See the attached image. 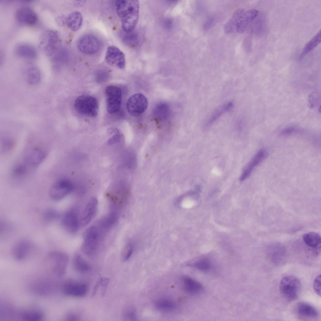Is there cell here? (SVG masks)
<instances>
[{"mask_svg": "<svg viewBox=\"0 0 321 321\" xmlns=\"http://www.w3.org/2000/svg\"><path fill=\"white\" fill-rule=\"evenodd\" d=\"M116 6L117 13L121 22L124 31L128 32L133 30L139 18V1L118 0L116 1Z\"/></svg>", "mask_w": 321, "mask_h": 321, "instance_id": "obj_1", "label": "cell"}, {"mask_svg": "<svg viewBox=\"0 0 321 321\" xmlns=\"http://www.w3.org/2000/svg\"><path fill=\"white\" fill-rule=\"evenodd\" d=\"M258 14V11L255 9L248 10L242 8L238 9L225 24L224 32L227 34L244 32L250 23L255 18Z\"/></svg>", "mask_w": 321, "mask_h": 321, "instance_id": "obj_2", "label": "cell"}, {"mask_svg": "<svg viewBox=\"0 0 321 321\" xmlns=\"http://www.w3.org/2000/svg\"><path fill=\"white\" fill-rule=\"evenodd\" d=\"M104 235L97 225L92 226L85 232L82 245V252L92 257L95 255L99 249L102 237Z\"/></svg>", "mask_w": 321, "mask_h": 321, "instance_id": "obj_3", "label": "cell"}, {"mask_svg": "<svg viewBox=\"0 0 321 321\" xmlns=\"http://www.w3.org/2000/svg\"><path fill=\"white\" fill-rule=\"evenodd\" d=\"M301 288L300 280L293 276H287L280 281L279 290L281 295L287 301L296 300L299 295Z\"/></svg>", "mask_w": 321, "mask_h": 321, "instance_id": "obj_4", "label": "cell"}, {"mask_svg": "<svg viewBox=\"0 0 321 321\" xmlns=\"http://www.w3.org/2000/svg\"><path fill=\"white\" fill-rule=\"evenodd\" d=\"M98 103L92 96L82 95L78 97L74 104L76 111L79 113L91 117H95L97 114Z\"/></svg>", "mask_w": 321, "mask_h": 321, "instance_id": "obj_5", "label": "cell"}, {"mask_svg": "<svg viewBox=\"0 0 321 321\" xmlns=\"http://www.w3.org/2000/svg\"><path fill=\"white\" fill-rule=\"evenodd\" d=\"M48 258L51 263L52 273L57 277L63 276L66 273L68 263V255L61 251H54L49 254Z\"/></svg>", "mask_w": 321, "mask_h": 321, "instance_id": "obj_6", "label": "cell"}, {"mask_svg": "<svg viewBox=\"0 0 321 321\" xmlns=\"http://www.w3.org/2000/svg\"><path fill=\"white\" fill-rule=\"evenodd\" d=\"M106 97V108L110 114L116 113L120 110L121 103V91L120 88L113 86H107L105 90Z\"/></svg>", "mask_w": 321, "mask_h": 321, "instance_id": "obj_7", "label": "cell"}, {"mask_svg": "<svg viewBox=\"0 0 321 321\" xmlns=\"http://www.w3.org/2000/svg\"><path fill=\"white\" fill-rule=\"evenodd\" d=\"M148 106L147 100L145 96L140 93L135 94L128 99L127 108L129 113L133 116H138L143 113Z\"/></svg>", "mask_w": 321, "mask_h": 321, "instance_id": "obj_8", "label": "cell"}, {"mask_svg": "<svg viewBox=\"0 0 321 321\" xmlns=\"http://www.w3.org/2000/svg\"><path fill=\"white\" fill-rule=\"evenodd\" d=\"M73 189V185L70 181L67 179H61L51 186L49 195L52 199L59 201L71 192Z\"/></svg>", "mask_w": 321, "mask_h": 321, "instance_id": "obj_9", "label": "cell"}, {"mask_svg": "<svg viewBox=\"0 0 321 321\" xmlns=\"http://www.w3.org/2000/svg\"><path fill=\"white\" fill-rule=\"evenodd\" d=\"M62 289L63 293L66 296L81 297L87 294L88 286L84 282L70 280L64 283Z\"/></svg>", "mask_w": 321, "mask_h": 321, "instance_id": "obj_10", "label": "cell"}, {"mask_svg": "<svg viewBox=\"0 0 321 321\" xmlns=\"http://www.w3.org/2000/svg\"><path fill=\"white\" fill-rule=\"evenodd\" d=\"M77 45L79 50L82 53L88 55L94 54L99 50L100 43L98 39L94 35L88 34L80 38Z\"/></svg>", "mask_w": 321, "mask_h": 321, "instance_id": "obj_11", "label": "cell"}, {"mask_svg": "<svg viewBox=\"0 0 321 321\" xmlns=\"http://www.w3.org/2000/svg\"><path fill=\"white\" fill-rule=\"evenodd\" d=\"M80 223L77 211L74 208L69 209L65 212L61 220V225L64 229L67 232L72 234L77 231Z\"/></svg>", "mask_w": 321, "mask_h": 321, "instance_id": "obj_12", "label": "cell"}, {"mask_svg": "<svg viewBox=\"0 0 321 321\" xmlns=\"http://www.w3.org/2000/svg\"><path fill=\"white\" fill-rule=\"evenodd\" d=\"M58 41L59 37L56 33L51 30H47L42 37L40 46L46 55L51 56L56 50V47Z\"/></svg>", "mask_w": 321, "mask_h": 321, "instance_id": "obj_13", "label": "cell"}, {"mask_svg": "<svg viewBox=\"0 0 321 321\" xmlns=\"http://www.w3.org/2000/svg\"><path fill=\"white\" fill-rule=\"evenodd\" d=\"M105 59L109 64L122 69L125 65V59L123 53L118 47L114 46H109L107 50Z\"/></svg>", "mask_w": 321, "mask_h": 321, "instance_id": "obj_14", "label": "cell"}, {"mask_svg": "<svg viewBox=\"0 0 321 321\" xmlns=\"http://www.w3.org/2000/svg\"><path fill=\"white\" fill-rule=\"evenodd\" d=\"M33 249L31 242L26 239L21 240L13 246L12 253L13 257L18 261L24 260L28 257Z\"/></svg>", "mask_w": 321, "mask_h": 321, "instance_id": "obj_15", "label": "cell"}, {"mask_svg": "<svg viewBox=\"0 0 321 321\" xmlns=\"http://www.w3.org/2000/svg\"><path fill=\"white\" fill-rule=\"evenodd\" d=\"M267 155L265 150L261 149L259 150L245 168L240 177V181H243L248 177L254 169L265 159Z\"/></svg>", "mask_w": 321, "mask_h": 321, "instance_id": "obj_16", "label": "cell"}, {"mask_svg": "<svg viewBox=\"0 0 321 321\" xmlns=\"http://www.w3.org/2000/svg\"><path fill=\"white\" fill-rule=\"evenodd\" d=\"M15 18L19 23L28 25L35 24L37 20L35 13L31 8L25 7L18 9L16 12Z\"/></svg>", "mask_w": 321, "mask_h": 321, "instance_id": "obj_17", "label": "cell"}, {"mask_svg": "<svg viewBox=\"0 0 321 321\" xmlns=\"http://www.w3.org/2000/svg\"><path fill=\"white\" fill-rule=\"evenodd\" d=\"M97 205V200L95 197H92L89 201L81 216V225L85 226L91 221L96 213Z\"/></svg>", "mask_w": 321, "mask_h": 321, "instance_id": "obj_18", "label": "cell"}, {"mask_svg": "<svg viewBox=\"0 0 321 321\" xmlns=\"http://www.w3.org/2000/svg\"><path fill=\"white\" fill-rule=\"evenodd\" d=\"M296 312L299 316L304 318H314L318 316L316 309L310 304L301 303L297 306Z\"/></svg>", "mask_w": 321, "mask_h": 321, "instance_id": "obj_19", "label": "cell"}, {"mask_svg": "<svg viewBox=\"0 0 321 321\" xmlns=\"http://www.w3.org/2000/svg\"><path fill=\"white\" fill-rule=\"evenodd\" d=\"M82 21V14L78 11L71 13L65 19V23L68 27L74 31H77L81 27Z\"/></svg>", "mask_w": 321, "mask_h": 321, "instance_id": "obj_20", "label": "cell"}, {"mask_svg": "<svg viewBox=\"0 0 321 321\" xmlns=\"http://www.w3.org/2000/svg\"><path fill=\"white\" fill-rule=\"evenodd\" d=\"M182 281L184 290L189 294L198 293L203 289L202 286L200 283L190 277L185 276L183 277Z\"/></svg>", "mask_w": 321, "mask_h": 321, "instance_id": "obj_21", "label": "cell"}, {"mask_svg": "<svg viewBox=\"0 0 321 321\" xmlns=\"http://www.w3.org/2000/svg\"><path fill=\"white\" fill-rule=\"evenodd\" d=\"M233 106V103L229 102L217 108L206 121L205 126L207 127L211 125L224 113L230 110Z\"/></svg>", "mask_w": 321, "mask_h": 321, "instance_id": "obj_22", "label": "cell"}, {"mask_svg": "<svg viewBox=\"0 0 321 321\" xmlns=\"http://www.w3.org/2000/svg\"><path fill=\"white\" fill-rule=\"evenodd\" d=\"M72 264L74 270L79 273L87 272L91 269L90 264L79 254H76L74 255Z\"/></svg>", "mask_w": 321, "mask_h": 321, "instance_id": "obj_23", "label": "cell"}, {"mask_svg": "<svg viewBox=\"0 0 321 321\" xmlns=\"http://www.w3.org/2000/svg\"><path fill=\"white\" fill-rule=\"evenodd\" d=\"M23 320L28 321H39L44 318V314L42 311L37 309H30L23 311L20 315Z\"/></svg>", "mask_w": 321, "mask_h": 321, "instance_id": "obj_24", "label": "cell"}, {"mask_svg": "<svg viewBox=\"0 0 321 321\" xmlns=\"http://www.w3.org/2000/svg\"><path fill=\"white\" fill-rule=\"evenodd\" d=\"M15 53L18 56L29 59H34L37 55V53L34 48L27 44L18 45L15 50Z\"/></svg>", "mask_w": 321, "mask_h": 321, "instance_id": "obj_25", "label": "cell"}, {"mask_svg": "<svg viewBox=\"0 0 321 321\" xmlns=\"http://www.w3.org/2000/svg\"><path fill=\"white\" fill-rule=\"evenodd\" d=\"M45 154L41 150L35 149L32 150L26 158L28 164L35 166L40 163L45 157Z\"/></svg>", "mask_w": 321, "mask_h": 321, "instance_id": "obj_26", "label": "cell"}, {"mask_svg": "<svg viewBox=\"0 0 321 321\" xmlns=\"http://www.w3.org/2000/svg\"><path fill=\"white\" fill-rule=\"evenodd\" d=\"M303 239L308 246L314 248L320 247L321 237L318 233L314 232H310L304 234L303 236Z\"/></svg>", "mask_w": 321, "mask_h": 321, "instance_id": "obj_27", "label": "cell"}, {"mask_svg": "<svg viewBox=\"0 0 321 321\" xmlns=\"http://www.w3.org/2000/svg\"><path fill=\"white\" fill-rule=\"evenodd\" d=\"M155 306L159 310L164 312H170L176 308L175 303L172 301L167 298H160L157 300Z\"/></svg>", "mask_w": 321, "mask_h": 321, "instance_id": "obj_28", "label": "cell"}, {"mask_svg": "<svg viewBox=\"0 0 321 321\" xmlns=\"http://www.w3.org/2000/svg\"><path fill=\"white\" fill-rule=\"evenodd\" d=\"M321 30L319 31L306 45L304 47L300 57H302L313 50L321 42Z\"/></svg>", "mask_w": 321, "mask_h": 321, "instance_id": "obj_29", "label": "cell"}, {"mask_svg": "<svg viewBox=\"0 0 321 321\" xmlns=\"http://www.w3.org/2000/svg\"><path fill=\"white\" fill-rule=\"evenodd\" d=\"M124 32L122 37L123 42L129 46H133L136 45L138 41L137 33L133 30L128 32Z\"/></svg>", "mask_w": 321, "mask_h": 321, "instance_id": "obj_30", "label": "cell"}, {"mask_svg": "<svg viewBox=\"0 0 321 321\" xmlns=\"http://www.w3.org/2000/svg\"><path fill=\"white\" fill-rule=\"evenodd\" d=\"M122 317L124 321L136 320L137 316L135 308L131 305L125 307L122 311Z\"/></svg>", "mask_w": 321, "mask_h": 321, "instance_id": "obj_31", "label": "cell"}, {"mask_svg": "<svg viewBox=\"0 0 321 321\" xmlns=\"http://www.w3.org/2000/svg\"><path fill=\"white\" fill-rule=\"evenodd\" d=\"M109 279L107 278L100 277L97 281L92 294V296H94L100 287L101 288V294L103 296L104 295L108 286Z\"/></svg>", "mask_w": 321, "mask_h": 321, "instance_id": "obj_32", "label": "cell"}, {"mask_svg": "<svg viewBox=\"0 0 321 321\" xmlns=\"http://www.w3.org/2000/svg\"><path fill=\"white\" fill-rule=\"evenodd\" d=\"M43 219L46 222H50L58 219L60 217L59 213L52 208L47 209L43 214Z\"/></svg>", "mask_w": 321, "mask_h": 321, "instance_id": "obj_33", "label": "cell"}, {"mask_svg": "<svg viewBox=\"0 0 321 321\" xmlns=\"http://www.w3.org/2000/svg\"><path fill=\"white\" fill-rule=\"evenodd\" d=\"M133 250V247L131 244H129L127 245L122 252V260L124 262L128 260L131 256Z\"/></svg>", "mask_w": 321, "mask_h": 321, "instance_id": "obj_34", "label": "cell"}, {"mask_svg": "<svg viewBox=\"0 0 321 321\" xmlns=\"http://www.w3.org/2000/svg\"><path fill=\"white\" fill-rule=\"evenodd\" d=\"M28 77L30 82L35 83L38 81L40 74L39 70L35 67L30 68L28 71Z\"/></svg>", "mask_w": 321, "mask_h": 321, "instance_id": "obj_35", "label": "cell"}, {"mask_svg": "<svg viewBox=\"0 0 321 321\" xmlns=\"http://www.w3.org/2000/svg\"><path fill=\"white\" fill-rule=\"evenodd\" d=\"M211 264L209 260L206 259L199 260L196 262L193 266L197 269L202 271H206L210 267Z\"/></svg>", "mask_w": 321, "mask_h": 321, "instance_id": "obj_36", "label": "cell"}, {"mask_svg": "<svg viewBox=\"0 0 321 321\" xmlns=\"http://www.w3.org/2000/svg\"><path fill=\"white\" fill-rule=\"evenodd\" d=\"M27 167L24 164H19L14 168L13 173L14 176L18 177L24 176L27 173Z\"/></svg>", "mask_w": 321, "mask_h": 321, "instance_id": "obj_37", "label": "cell"}, {"mask_svg": "<svg viewBox=\"0 0 321 321\" xmlns=\"http://www.w3.org/2000/svg\"><path fill=\"white\" fill-rule=\"evenodd\" d=\"M321 275L318 276L315 278L313 283V288L315 293L318 296H321Z\"/></svg>", "mask_w": 321, "mask_h": 321, "instance_id": "obj_38", "label": "cell"}, {"mask_svg": "<svg viewBox=\"0 0 321 321\" xmlns=\"http://www.w3.org/2000/svg\"><path fill=\"white\" fill-rule=\"evenodd\" d=\"M65 320L69 321H77L80 320L79 316L75 313L70 312L67 313L65 317Z\"/></svg>", "mask_w": 321, "mask_h": 321, "instance_id": "obj_39", "label": "cell"}, {"mask_svg": "<svg viewBox=\"0 0 321 321\" xmlns=\"http://www.w3.org/2000/svg\"><path fill=\"white\" fill-rule=\"evenodd\" d=\"M120 140V135L118 132L109 139L108 143L109 145H112L119 142Z\"/></svg>", "mask_w": 321, "mask_h": 321, "instance_id": "obj_40", "label": "cell"}, {"mask_svg": "<svg viewBox=\"0 0 321 321\" xmlns=\"http://www.w3.org/2000/svg\"><path fill=\"white\" fill-rule=\"evenodd\" d=\"M294 129L292 127L287 128L284 130L281 133L282 135H287L291 134L294 131Z\"/></svg>", "mask_w": 321, "mask_h": 321, "instance_id": "obj_41", "label": "cell"}]
</instances>
